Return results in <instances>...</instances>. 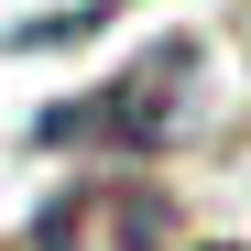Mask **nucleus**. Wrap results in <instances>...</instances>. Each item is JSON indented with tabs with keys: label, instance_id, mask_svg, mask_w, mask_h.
<instances>
[{
	"label": "nucleus",
	"instance_id": "1",
	"mask_svg": "<svg viewBox=\"0 0 251 251\" xmlns=\"http://www.w3.org/2000/svg\"><path fill=\"white\" fill-rule=\"evenodd\" d=\"M33 251H186V219L175 197L142 186V175H99V186H66L44 207Z\"/></svg>",
	"mask_w": 251,
	"mask_h": 251
},
{
	"label": "nucleus",
	"instance_id": "2",
	"mask_svg": "<svg viewBox=\"0 0 251 251\" xmlns=\"http://www.w3.org/2000/svg\"><path fill=\"white\" fill-rule=\"evenodd\" d=\"M186 76H197V44H153V66L109 76L99 99H66L44 120V142H76V153H99V142H164L175 109H186Z\"/></svg>",
	"mask_w": 251,
	"mask_h": 251
}]
</instances>
